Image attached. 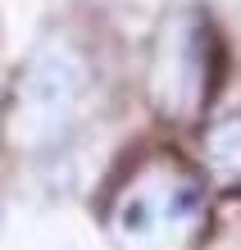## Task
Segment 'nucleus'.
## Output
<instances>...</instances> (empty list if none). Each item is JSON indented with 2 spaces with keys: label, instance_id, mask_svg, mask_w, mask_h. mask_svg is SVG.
<instances>
[{
  "label": "nucleus",
  "instance_id": "3",
  "mask_svg": "<svg viewBox=\"0 0 241 250\" xmlns=\"http://www.w3.org/2000/svg\"><path fill=\"white\" fill-rule=\"evenodd\" d=\"M209 78H214L209 23L196 9L169 14L155 37V55H150V96H155V105L173 119L196 114L209 100Z\"/></svg>",
  "mask_w": 241,
  "mask_h": 250
},
{
  "label": "nucleus",
  "instance_id": "4",
  "mask_svg": "<svg viewBox=\"0 0 241 250\" xmlns=\"http://www.w3.org/2000/svg\"><path fill=\"white\" fill-rule=\"evenodd\" d=\"M205 159L223 182H241V114L214 119L205 127Z\"/></svg>",
  "mask_w": 241,
  "mask_h": 250
},
{
  "label": "nucleus",
  "instance_id": "2",
  "mask_svg": "<svg viewBox=\"0 0 241 250\" xmlns=\"http://www.w3.org/2000/svg\"><path fill=\"white\" fill-rule=\"evenodd\" d=\"M196 218H200V182H196V173L173 164V159H155L114 200L110 228L123 246H155L169 232L191 228Z\"/></svg>",
  "mask_w": 241,
  "mask_h": 250
},
{
  "label": "nucleus",
  "instance_id": "1",
  "mask_svg": "<svg viewBox=\"0 0 241 250\" xmlns=\"http://www.w3.org/2000/svg\"><path fill=\"white\" fill-rule=\"evenodd\" d=\"M87 96V60L64 41H46L19 73L9 105V141L19 150H50L73 132Z\"/></svg>",
  "mask_w": 241,
  "mask_h": 250
}]
</instances>
